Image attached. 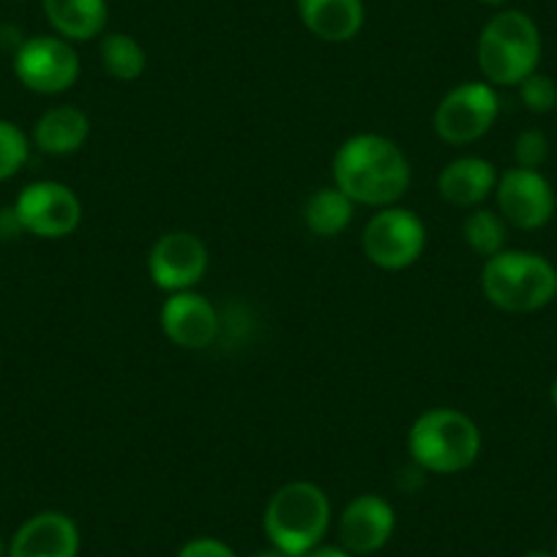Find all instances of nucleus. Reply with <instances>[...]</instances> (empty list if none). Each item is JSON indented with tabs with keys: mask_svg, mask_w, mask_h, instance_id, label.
Listing matches in <instances>:
<instances>
[{
	"mask_svg": "<svg viewBox=\"0 0 557 557\" xmlns=\"http://www.w3.org/2000/svg\"><path fill=\"white\" fill-rule=\"evenodd\" d=\"M519 557H555V552H549V549H530V552H524V555H519Z\"/></svg>",
	"mask_w": 557,
	"mask_h": 557,
	"instance_id": "obj_29",
	"label": "nucleus"
},
{
	"mask_svg": "<svg viewBox=\"0 0 557 557\" xmlns=\"http://www.w3.org/2000/svg\"><path fill=\"white\" fill-rule=\"evenodd\" d=\"M500 115V96L490 83H462L435 110V132L448 146L479 143Z\"/></svg>",
	"mask_w": 557,
	"mask_h": 557,
	"instance_id": "obj_7",
	"label": "nucleus"
},
{
	"mask_svg": "<svg viewBox=\"0 0 557 557\" xmlns=\"http://www.w3.org/2000/svg\"><path fill=\"white\" fill-rule=\"evenodd\" d=\"M79 528L69 513L39 511L12 535L9 557H79Z\"/></svg>",
	"mask_w": 557,
	"mask_h": 557,
	"instance_id": "obj_14",
	"label": "nucleus"
},
{
	"mask_svg": "<svg viewBox=\"0 0 557 557\" xmlns=\"http://www.w3.org/2000/svg\"><path fill=\"white\" fill-rule=\"evenodd\" d=\"M462 238L470 251L490 260L500 255L508 244V224L506 219L490 208H473L462 222Z\"/></svg>",
	"mask_w": 557,
	"mask_h": 557,
	"instance_id": "obj_21",
	"label": "nucleus"
},
{
	"mask_svg": "<svg viewBox=\"0 0 557 557\" xmlns=\"http://www.w3.org/2000/svg\"><path fill=\"white\" fill-rule=\"evenodd\" d=\"M497 170L484 157H457L437 175V191L454 208H479L495 195Z\"/></svg>",
	"mask_w": 557,
	"mask_h": 557,
	"instance_id": "obj_15",
	"label": "nucleus"
},
{
	"mask_svg": "<svg viewBox=\"0 0 557 557\" xmlns=\"http://www.w3.org/2000/svg\"><path fill=\"white\" fill-rule=\"evenodd\" d=\"M14 74L39 96H58L79 79V55L61 36H34L14 52Z\"/></svg>",
	"mask_w": 557,
	"mask_h": 557,
	"instance_id": "obj_8",
	"label": "nucleus"
},
{
	"mask_svg": "<svg viewBox=\"0 0 557 557\" xmlns=\"http://www.w3.org/2000/svg\"><path fill=\"white\" fill-rule=\"evenodd\" d=\"M304 28L329 45H345L363 28V0H298Z\"/></svg>",
	"mask_w": 557,
	"mask_h": 557,
	"instance_id": "obj_16",
	"label": "nucleus"
},
{
	"mask_svg": "<svg viewBox=\"0 0 557 557\" xmlns=\"http://www.w3.org/2000/svg\"><path fill=\"white\" fill-rule=\"evenodd\" d=\"M23 34H20L14 25H0V50L3 52H17L20 47H23Z\"/></svg>",
	"mask_w": 557,
	"mask_h": 557,
	"instance_id": "obj_27",
	"label": "nucleus"
},
{
	"mask_svg": "<svg viewBox=\"0 0 557 557\" xmlns=\"http://www.w3.org/2000/svg\"><path fill=\"white\" fill-rule=\"evenodd\" d=\"M101 69L117 83H134L146 74L148 55L134 36L128 34H104L99 45Z\"/></svg>",
	"mask_w": 557,
	"mask_h": 557,
	"instance_id": "obj_20",
	"label": "nucleus"
},
{
	"mask_svg": "<svg viewBox=\"0 0 557 557\" xmlns=\"http://www.w3.org/2000/svg\"><path fill=\"white\" fill-rule=\"evenodd\" d=\"M549 399H552V407L557 410V377L552 380V388H549Z\"/></svg>",
	"mask_w": 557,
	"mask_h": 557,
	"instance_id": "obj_31",
	"label": "nucleus"
},
{
	"mask_svg": "<svg viewBox=\"0 0 557 557\" xmlns=\"http://www.w3.org/2000/svg\"><path fill=\"white\" fill-rule=\"evenodd\" d=\"M298 557H352V555L345 549V546H325V544H320V546H314V549L304 552V555H298Z\"/></svg>",
	"mask_w": 557,
	"mask_h": 557,
	"instance_id": "obj_28",
	"label": "nucleus"
},
{
	"mask_svg": "<svg viewBox=\"0 0 557 557\" xmlns=\"http://www.w3.org/2000/svg\"><path fill=\"white\" fill-rule=\"evenodd\" d=\"M334 186L345 191L356 206H396L407 195L412 181L410 159L394 139L383 134H356L345 139L334 153Z\"/></svg>",
	"mask_w": 557,
	"mask_h": 557,
	"instance_id": "obj_1",
	"label": "nucleus"
},
{
	"mask_svg": "<svg viewBox=\"0 0 557 557\" xmlns=\"http://www.w3.org/2000/svg\"><path fill=\"white\" fill-rule=\"evenodd\" d=\"M90 137V121L79 107L58 104L34 123V146L47 157H72Z\"/></svg>",
	"mask_w": 557,
	"mask_h": 557,
	"instance_id": "obj_17",
	"label": "nucleus"
},
{
	"mask_svg": "<svg viewBox=\"0 0 557 557\" xmlns=\"http://www.w3.org/2000/svg\"><path fill=\"white\" fill-rule=\"evenodd\" d=\"M262 528L273 549L298 557L323 544L331 528V500L314 481H287L268 497Z\"/></svg>",
	"mask_w": 557,
	"mask_h": 557,
	"instance_id": "obj_4",
	"label": "nucleus"
},
{
	"mask_svg": "<svg viewBox=\"0 0 557 557\" xmlns=\"http://www.w3.org/2000/svg\"><path fill=\"white\" fill-rule=\"evenodd\" d=\"M549 159V137L541 128H524L513 139V162L524 170H541Z\"/></svg>",
	"mask_w": 557,
	"mask_h": 557,
	"instance_id": "obj_24",
	"label": "nucleus"
},
{
	"mask_svg": "<svg viewBox=\"0 0 557 557\" xmlns=\"http://www.w3.org/2000/svg\"><path fill=\"white\" fill-rule=\"evenodd\" d=\"M475 61L484 74V83L495 85V88H517L522 79L539 72V25L519 9H503L481 28Z\"/></svg>",
	"mask_w": 557,
	"mask_h": 557,
	"instance_id": "obj_5",
	"label": "nucleus"
},
{
	"mask_svg": "<svg viewBox=\"0 0 557 557\" xmlns=\"http://www.w3.org/2000/svg\"><path fill=\"white\" fill-rule=\"evenodd\" d=\"M23 230L36 238L58 240L72 235L83 222V202L72 186L61 181H36L14 200Z\"/></svg>",
	"mask_w": 557,
	"mask_h": 557,
	"instance_id": "obj_9",
	"label": "nucleus"
},
{
	"mask_svg": "<svg viewBox=\"0 0 557 557\" xmlns=\"http://www.w3.org/2000/svg\"><path fill=\"white\" fill-rule=\"evenodd\" d=\"M251 557H290V555H285V552H278V549H265V552H257V555H251Z\"/></svg>",
	"mask_w": 557,
	"mask_h": 557,
	"instance_id": "obj_30",
	"label": "nucleus"
},
{
	"mask_svg": "<svg viewBox=\"0 0 557 557\" xmlns=\"http://www.w3.org/2000/svg\"><path fill=\"white\" fill-rule=\"evenodd\" d=\"M361 249L372 265L383 271H405L424 255L426 227L410 208H380L363 227Z\"/></svg>",
	"mask_w": 557,
	"mask_h": 557,
	"instance_id": "obj_6",
	"label": "nucleus"
},
{
	"mask_svg": "<svg viewBox=\"0 0 557 557\" xmlns=\"http://www.w3.org/2000/svg\"><path fill=\"white\" fill-rule=\"evenodd\" d=\"M356 208L358 206L345 191L336 186H323V189H314L304 202V224L318 238H336L352 224Z\"/></svg>",
	"mask_w": 557,
	"mask_h": 557,
	"instance_id": "obj_19",
	"label": "nucleus"
},
{
	"mask_svg": "<svg viewBox=\"0 0 557 557\" xmlns=\"http://www.w3.org/2000/svg\"><path fill=\"white\" fill-rule=\"evenodd\" d=\"M148 273L153 285L168 296L195 290L208 273V249L200 235L189 230H170L159 235L148 251Z\"/></svg>",
	"mask_w": 557,
	"mask_h": 557,
	"instance_id": "obj_11",
	"label": "nucleus"
},
{
	"mask_svg": "<svg viewBox=\"0 0 557 557\" xmlns=\"http://www.w3.org/2000/svg\"><path fill=\"white\" fill-rule=\"evenodd\" d=\"M175 557H238V552H235L230 544H224L222 539H213V535H197V539L186 541Z\"/></svg>",
	"mask_w": 557,
	"mask_h": 557,
	"instance_id": "obj_25",
	"label": "nucleus"
},
{
	"mask_svg": "<svg viewBox=\"0 0 557 557\" xmlns=\"http://www.w3.org/2000/svg\"><path fill=\"white\" fill-rule=\"evenodd\" d=\"M555 557H557V544H555Z\"/></svg>",
	"mask_w": 557,
	"mask_h": 557,
	"instance_id": "obj_34",
	"label": "nucleus"
},
{
	"mask_svg": "<svg viewBox=\"0 0 557 557\" xmlns=\"http://www.w3.org/2000/svg\"><path fill=\"white\" fill-rule=\"evenodd\" d=\"M30 143L28 134L17 123L0 117V184L20 173L28 162Z\"/></svg>",
	"mask_w": 557,
	"mask_h": 557,
	"instance_id": "obj_22",
	"label": "nucleus"
},
{
	"mask_svg": "<svg viewBox=\"0 0 557 557\" xmlns=\"http://www.w3.org/2000/svg\"><path fill=\"white\" fill-rule=\"evenodd\" d=\"M481 3H484V7H503L506 0H481Z\"/></svg>",
	"mask_w": 557,
	"mask_h": 557,
	"instance_id": "obj_32",
	"label": "nucleus"
},
{
	"mask_svg": "<svg viewBox=\"0 0 557 557\" xmlns=\"http://www.w3.org/2000/svg\"><path fill=\"white\" fill-rule=\"evenodd\" d=\"M20 235H25V230L17 211H14V206L0 208V240H14L20 238Z\"/></svg>",
	"mask_w": 557,
	"mask_h": 557,
	"instance_id": "obj_26",
	"label": "nucleus"
},
{
	"mask_svg": "<svg viewBox=\"0 0 557 557\" xmlns=\"http://www.w3.org/2000/svg\"><path fill=\"white\" fill-rule=\"evenodd\" d=\"M47 23L66 41L99 39L107 28V0H45Z\"/></svg>",
	"mask_w": 557,
	"mask_h": 557,
	"instance_id": "obj_18",
	"label": "nucleus"
},
{
	"mask_svg": "<svg viewBox=\"0 0 557 557\" xmlns=\"http://www.w3.org/2000/svg\"><path fill=\"white\" fill-rule=\"evenodd\" d=\"M481 290L500 312H539L557 298V268L539 251L503 249L481 268Z\"/></svg>",
	"mask_w": 557,
	"mask_h": 557,
	"instance_id": "obj_3",
	"label": "nucleus"
},
{
	"mask_svg": "<svg viewBox=\"0 0 557 557\" xmlns=\"http://www.w3.org/2000/svg\"><path fill=\"white\" fill-rule=\"evenodd\" d=\"M396 530V511L385 497L358 495L339 517V541L352 557H367L383 549Z\"/></svg>",
	"mask_w": 557,
	"mask_h": 557,
	"instance_id": "obj_13",
	"label": "nucleus"
},
{
	"mask_svg": "<svg viewBox=\"0 0 557 557\" xmlns=\"http://www.w3.org/2000/svg\"><path fill=\"white\" fill-rule=\"evenodd\" d=\"M162 334L181 350H208L222 334V318L216 307L197 290L168 296L159 312Z\"/></svg>",
	"mask_w": 557,
	"mask_h": 557,
	"instance_id": "obj_12",
	"label": "nucleus"
},
{
	"mask_svg": "<svg viewBox=\"0 0 557 557\" xmlns=\"http://www.w3.org/2000/svg\"><path fill=\"white\" fill-rule=\"evenodd\" d=\"M481 430L473 418L454 407H432L412 421L407 451L418 470L432 475H457L481 457Z\"/></svg>",
	"mask_w": 557,
	"mask_h": 557,
	"instance_id": "obj_2",
	"label": "nucleus"
},
{
	"mask_svg": "<svg viewBox=\"0 0 557 557\" xmlns=\"http://www.w3.org/2000/svg\"><path fill=\"white\" fill-rule=\"evenodd\" d=\"M517 88L524 110L533 112V115H546V112H552L557 107V83L549 74L533 72Z\"/></svg>",
	"mask_w": 557,
	"mask_h": 557,
	"instance_id": "obj_23",
	"label": "nucleus"
},
{
	"mask_svg": "<svg viewBox=\"0 0 557 557\" xmlns=\"http://www.w3.org/2000/svg\"><path fill=\"white\" fill-rule=\"evenodd\" d=\"M495 200L497 213L506 219L508 227L524 230V233L546 227L557 206L555 189L541 175V170H524L517 164L497 175Z\"/></svg>",
	"mask_w": 557,
	"mask_h": 557,
	"instance_id": "obj_10",
	"label": "nucleus"
},
{
	"mask_svg": "<svg viewBox=\"0 0 557 557\" xmlns=\"http://www.w3.org/2000/svg\"><path fill=\"white\" fill-rule=\"evenodd\" d=\"M7 555V549H3V541H0V557Z\"/></svg>",
	"mask_w": 557,
	"mask_h": 557,
	"instance_id": "obj_33",
	"label": "nucleus"
}]
</instances>
